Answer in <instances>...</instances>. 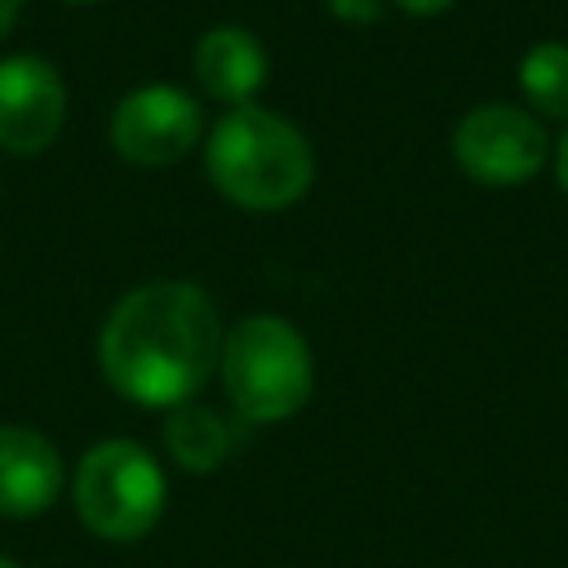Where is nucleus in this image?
I'll list each match as a JSON object with an SVG mask.
<instances>
[{"label": "nucleus", "mask_w": 568, "mask_h": 568, "mask_svg": "<svg viewBox=\"0 0 568 568\" xmlns=\"http://www.w3.org/2000/svg\"><path fill=\"white\" fill-rule=\"evenodd\" d=\"M0 568H18V564H13V559H4V555H0Z\"/></svg>", "instance_id": "obj_16"}, {"label": "nucleus", "mask_w": 568, "mask_h": 568, "mask_svg": "<svg viewBox=\"0 0 568 568\" xmlns=\"http://www.w3.org/2000/svg\"><path fill=\"white\" fill-rule=\"evenodd\" d=\"M62 120H67L62 75L36 53L4 58L0 62V151L36 155L58 138Z\"/></svg>", "instance_id": "obj_7"}, {"label": "nucleus", "mask_w": 568, "mask_h": 568, "mask_svg": "<svg viewBox=\"0 0 568 568\" xmlns=\"http://www.w3.org/2000/svg\"><path fill=\"white\" fill-rule=\"evenodd\" d=\"M62 457L58 448L27 426H0V515L31 519L49 510L62 493Z\"/></svg>", "instance_id": "obj_8"}, {"label": "nucleus", "mask_w": 568, "mask_h": 568, "mask_svg": "<svg viewBox=\"0 0 568 568\" xmlns=\"http://www.w3.org/2000/svg\"><path fill=\"white\" fill-rule=\"evenodd\" d=\"M222 386L240 417L284 422L293 417L315 386L311 351L302 333L280 315H253L222 337Z\"/></svg>", "instance_id": "obj_3"}, {"label": "nucleus", "mask_w": 568, "mask_h": 568, "mask_svg": "<svg viewBox=\"0 0 568 568\" xmlns=\"http://www.w3.org/2000/svg\"><path fill=\"white\" fill-rule=\"evenodd\" d=\"M222 359V324L204 288L155 280L115 302L98 333L102 377L133 404H186Z\"/></svg>", "instance_id": "obj_1"}, {"label": "nucleus", "mask_w": 568, "mask_h": 568, "mask_svg": "<svg viewBox=\"0 0 568 568\" xmlns=\"http://www.w3.org/2000/svg\"><path fill=\"white\" fill-rule=\"evenodd\" d=\"M519 89L537 115L568 120V44L537 40L519 62Z\"/></svg>", "instance_id": "obj_11"}, {"label": "nucleus", "mask_w": 568, "mask_h": 568, "mask_svg": "<svg viewBox=\"0 0 568 568\" xmlns=\"http://www.w3.org/2000/svg\"><path fill=\"white\" fill-rule=\"evenodd\" d=\"M195 80H200V89L209 98L231 102V111L235 106H248L253 93L266 80V53H262V44L248 31H240V27H213L195 44Z\"/></svg>", "instance_id": "obj_9"}, {"label": "nucleus", "mask_w": 568, "mask_h": 568, "mask_svg": "<svg viewBox=\"0 0 568 568\" xmlns=\"http://www.w3.org/2000/svg\"><path fill=\"white\" fill-rule=\"evenodd\" d=\"M75 515L106 541H133L155 528L164 510V475L133 439H102L75 466Z\"/></svg>", "instance_id": "obj_4"}, {"label": "nucleus", "mask_w": 568, "mask_h": 568, "mask_svg": "<svg viewBox=\"0 0 568 568\" xmlns=\"http://www.w3.org/2000/svg\"><path fill=\"white\" fill-rule=\"evenodd\" d=\"M71 4H93V0H71Z\"/></svg>", "instance_id": "obj_17"}, {"label": "nucleus", "mask_w": 568, "mask_h": 568, "mask_svg": "<svg viewBox=\"0 0 568 568\" xmlns=\"http://www.w3.org/2000/svg\"><path fill=\"white\" fill-rule=\"evenodd\" d=\"M204 169L231 204L275 213L306 195L315 178V155L311 142L284 115L248 102L213 124Z\"/></svg>", "instance_id": "obj_2"}, {"label": "nucleus", "mask_w": 568, "mask_h": 568, "mask_svg": "<svg viewBox=\"0 0 568 568\" xmlns=\"http://www.w3.org/2000/svg\"><path fill=\"white\" fill-rule=\"evenodd\" d=\"M164 444H169V453L186 470H213V466L226 462L235 435H231V426H226L222 413L186 399V404L169 408V417H164Z\"/></svg>", "instance_id": "obj_10"}, {"label": "nucleus", "mask_w": 568, "mask_h": 568, "mask_svg": "<svg viewBox=\"0 0 568 568\" xmlns=\"http://www.w3.org/2000/svg\"><path fill=\"white\" fill-rule=\"evenodd\" d=\"M395 9H404V13H413V18H430V13H444L453 0H390Z\"/></svg>", "instance_id": "obj_13"}, {"label": "nucleus", "mask_w": 568, "mask_h": 568, "mask_svg": "<svg viewBox=\"0 0 568 568\" xmlns=\"http://www.w3.org/2000/svg\"><path fill=\"white\" fill-rule=\"evenodd\" d=\"M328 9H333V18H342L351 27H368L382 18V0H328Z\"/></svg>", "instance_id": "obj_12"}, {"label": "nucleus", "mask_w": 568, "mask_h": 568, "mask_svg": "<svg viewBox=\"0 0 568 568\" xmlns=\"http://www.w3.org/2000/svg\"><path fill=\"white\" fill-rule=\"evenodd\" d=\"M18 9H22V0H0V36L13 27V18H18Z\"/></svg>", "instance_id": "obj_15"}, {"label": "nucleus", "mask_w": 568, "mask_h": 568, "mask_svg": "<svg viewBox=\"0 0 568 568\" xmlns=\"http://www.w3.org/2000/svg\"><path fill=\"white\" fill-rule=\"evenodd\" d=\"M546 155H550V142L537 115L506 106V102L475 106L453 129V160L462 164L466 178L484 186L528 182L546 164Z\"/></svg>", "instance_id": "obj_5"}, {"label": "nucleus", "mask_w": 568, "mask_h": 568, "mask_svg": "<svg viewBox=\"0 0 568 568\" xmlns=\"http://www.w3.org/2000/svg\"><path fill=\"white\" fill-rule=\"evenodd\" d=\"M555 178H559V186H564V195H568V129H564V138H559V146H555Z\"/></svg>", "instance_id": "obj_14"}, {"label": "nucleus", "mask_w": 568, "mask_h": 568, "mask_svg": "<svg viewBox=\"0 0 568 568\" xmlns=\"http://www.w3.org/2000/svg\"><path fill=\"white\" fill-rule=\"evenodd\" d=\"M200 102L173 84H142L120 98L111 115V142L129 164H173L200 142Z\"/></svg>", "instance_id": "obj_6"}]
</instances>
